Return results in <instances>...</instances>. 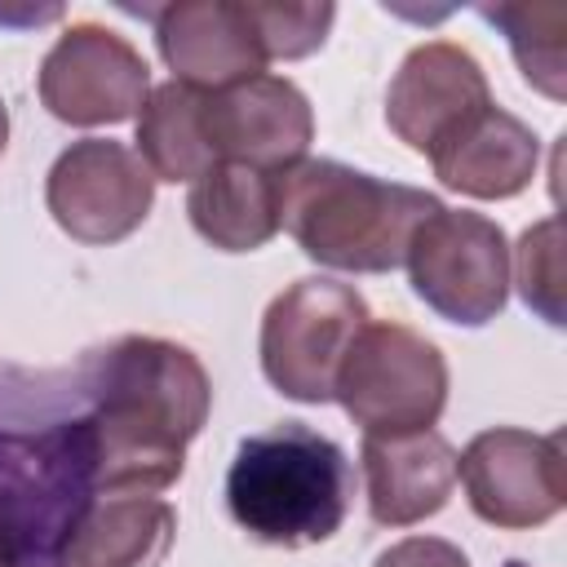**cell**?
<instances>
[{
    "instance_id": "obj_1",
    "label": "cell",
    "mask_w": 567,
    "mask_h": 567,
    "mask_svg": "<svg viewBox=\"0 0 567 567\" xmlns=\"http://www.w3.org/2000/svg\"><path fill=\"white\" fill-rule=\"evenodd\" d=\"M93 416H84L89 478L106 492H164L204 430L213 385L204 363L159 337H120L93 363Z\"/></svg>"
},
{
    "instance_id": "obj_2",
    "label": "cell",
    "mask_w": 567,
    "mask_h": 567,
    "mask_svg": "<svg viewBox=\"0 0 567 567\" xmlns=\"http://www.w3.org/2000/svg\"><path fill=\"white\" fill-rule=\"evenodd\" d=\"M279 226L306 257L332 270L381 275L403 266L421 221L443 204L416 186L381 182L337 159H297L279 168Z\"/></svg>"
},
{
    "instance_id": "obj_3",
    "label": "cell",
    "mask_w": 567,
    "mask_h": 567,
    "mask_svg": "<svg viewBox=\"0 0 567 567\" xmlns=\"http://www.w3.org/2000/svg\"><path fill=\"white\" fill-rule=\"evenodd\" d=\"M354 492L346 452L301 421L239 443L226 474L230 518L261 545L301 549L337 536Z\"/></svg>"
},
{
    "instance_id": "obj_4",
    "label": "cell",
    "mask_w": 567,
    "mask_h": 567,
    "mask_svg": "<svg viewBox=\"0 0 567 567\" xmlns=\"http://www.w3.org/2000/svg\"><path fill=\"white\" fill-rule=\"evenodd\" d=\"M368 323V306L350 284L310 275L288 284L261 319V372L297 403H328L346 350Z\"/></svg>"
},
{
    "instance_id": "obj_5",
    "label": "cell",
    "mask_w": 567,
    "mask_h": 567,
    "mask_svg": "<svg viewBox=\"0 0 567 567\" xmlns=\"http://www.w3.org/2000/svg\"><path fill=\"white\" fill-rule=\"evenodd\" d=\"M332 399L363 434L430 430L447 403V363L434 341L403 323H363L341 359Z\"/></svg>"
},
{
    "instance_id": "obj_6",
    "label": "cell",
    "mask_w": 567,
    "mask_h": 567,
    "mask_svg": "<svg viewBox=\"0 0 567 567\" xmlns=\"http://www.w3.org/2000/svg\"><path fill=\"white\" fill-rule=\"evenodd\" d=\"M403 261L412 275V292L452 323L483 328L505 310L509 244L505 230L483 213L439 208L416 226Z\"/></svg>"
},
{
    "instance_id": "obj_7",
    "label": "cell",
    "mask_w": 567,
    "mask_h": 567,
    "mask_svg": "<svg viewBox=\"0 0 567 567\" xmlns=\"http://www.w3.org/2000/svg\"><path fill=\"white\" fill-rule=\"evenodd\" d=\"M470 509L492 527H540L567 501V461L563 434H532L496 425L470 439L456 456Z\"/></svg>"
},
{
    "instance_id": "obj_8",
    "label": "cell",
    "mask_w": 567,
    "mask_h": 567,
    "mask_svg": "<svg viewBox=\"0 0 567 567\" xmlns=\"http://www.w3.org/2000/svg\"><path fill=\"white\" fill-rule=\"evenodd\" d=\"M44 204L71 239L115 244L146 221L155 204V177L133 146L115 137H84L53 159Z\"/></svg>"
},
{
    "instance_id": "obj_9",
    "label": "cell",
    "mask_w": 567,
    "mask_h": 567,
    "mask_svg": "<svg viewBox=\"0 0 567 567\" xmlns=\"http://www.w3.org/2000/svg\"><path fill=\"white\" fill-rule=\"evenodd\" d=\"M151 97L146 58L111 27L71 22L40 62V102L62 124H120Z\"/></svg>"
},
{
    "instance_id": "obj_10",
    "label": "cell",
    "mask_w": 567,
    "mask_h": 567,
    "mask_svg": "<svg viewBox=\"0 0 567 567\" xmlns=\"http://www.w3.org/2000/svg\"><path fill=\"white\" fill-rule=\"evenodd\" d=\"M208 146L217 164H248L279 173L297 164L315 137L306 93L284 75H252L230 89H213L204 106Z\"/></svg>"
},
{
    "instance_id": "obj_11",
    "label": "cell",
    "mask_w": 567,
    "mask_h": 567,
    "mask_svg": "<svg viewBox=\"0 0 567 567\" xmlns=\"http://www.w3.org/2000/svg\"><path fill=\"white\" fill-rule=\"evenodd\" d=\"M487 102L492 93L478 58L452 40H430L416 44L394 71L385 93V124L403 146L430 155L456 124H465Z\"/></svg>"
},
{
    "instance_id": "obj_12",
    "label": "cell",
    "mask_w": 567,
    "mask_h": 567,
    "mask_svg": "<svg viewBox=\"0 0 567 567\" xmlns=\"http://www.w3.org/2000/svg\"><path fill=\"white\" fill-rule=\"evenodd\" d=\"M155 44L173 75L195 89H230L266 66V49L244 0L164 4L155 13Z\"/></svg>"
},
{
    "instance_id": "obj_13",
    "label": "cell",
    "mask_w": 567,
    "mask_h": 567,
    "mask_svg": "<svg viewBox=\"0 0 567 567\" xmlns=\"http://www.w3.org/2000/svg\"><path fill=\"white\" fill-rule=\"evenodd\" d=\"M359 461L368 514L381 527H412L439 514L456 483V452L439 430L363 434Z\"/></svg>"
},
{
    "instance_id": "obj_14",
    "label": "cell",
    "mask_w": 567,
    "mask_h": 567,
    "mask_svg": "<svg viewBox=\"0 0 567 567\" xmlns=\"http://www.w3.org/2000/svg\"><path fill=\"white\" fill-rule=\"evenodd\" d=\"M430 159H434V177L447 190L474 199H509L532 186L540 164V142L518 115L487 102L465 124H456L430 151Z\"/></svg>"
},
{
    "instance_id": "obj_15",
    "label": "cell",
    "mask_w": 567,
    "mask_h": 567,
    "mask_svg": "<svg viewBox=\"0 0 567 567\" xmlns=\"http://www.w3.org/2000/svg\"><path fill=\"white\" fill-rule=\"evenodd\" d=\"M177 514L168 501L146 492H115L84 501V509L62 532L58 567H159L173 549Z\"/></svg>"
},
{
    "instance_id": "obj_16",
    "label": "cell",
    "mask_w": 567,
    "mask_h": 567,
    "mask_svg": "<svg viewBox=\"0 0 567 567\" xmlns=\"http://www.w3.org/2000/svg\"><path fill=\"white\" fill-rule=\"evenodd\" d=\"M279 173L248 164H213L186 199L190 226L221 252H252L279 230Z\"/></svg>"
},
{
    "instance_id": "obj_17",
    "label": "cell",
    "mask_w": 567,
    "mask_h": 567,
    "mask_svg": "<svg viewBox=\"0 0 567 567\" xmlns=\"http://www.w3.org/2000/svg\"><path fill=\"white\" fill-rule=\"evenodd\" d=\"M208 89L168 80L137 111V155L155 182H199L217 159L204 124Z\"/></svg>"
},
{
    "instance_id": "obj_18",
    "label": "cell",
    "mask_w": 567,
    "mask_h": 567,
    "mask_svg": "<svg viewBox=\"0 0 567 567\" xmlns=\"http://www.w3.org/2000/svg\"><path fill=\"white\" fill-rule=\"evenodd\" d=\"M492 27L505 31L518 71L532 89L563 102L567 93V4H483L478 9Z\"/></svg>"
},
{
    "instance_id": "obj_19",
    "label": "cell",
    "mask_w": 567,
    "mask_h": 567,
    "mask_svg": "<svg viewBox=\"0 0 567 567\" xmlns=\"http://www.w3.org/2000/svg\"><path fill=\"white\" fill-rule=\"evenodd\" d=\"M558 235H563L558 217H545L518 239V292L545 323H563V239Z\"/></svg>"
},
{
    "instance_id": "obj_20",
    "label": "cell",
    "mask_w": 567,
    "mask_h": 567,
    "mask_svg": "<svg viewBox=\"0 0 567 567\" xmlns=\"http://www.w3.org/2000/svg\"><path fill=\"white\" fill-rule=\"evenodd\" d=\"M266 62L270 58H306L328 40L337 18L332 4H279V0H248Z\"/></svg>"
},
{
    "instance_id": "obj_21",
    "label": "cell",
    "mask_w": 567,
    "mask_h": 567,
    "mask_svg": "<svg viewBox=\"0 0 567 567\" xmlns=\"http://www.w3.org/2000/svg\"><path fill=\"white\" fill-rule=\"evenodd\" d=\"M372 567H470V558L439 536H408L399 545H390Z\"/></svg>"
},
{
    "instance_id": "obj_22",
    "label": "cell",
    "mask_w": 567,
    "mask_h": 567,
    "mask_svg": "<svg viewBox=\"0 0 567 567\" xmlns=\"http://www.w3.org/2000/svg\"><path fill=\"white\" fill-rule=\"evenodd\" d=\"M18 563H22V554H18V545H13V540H9L4 532H0V567H18Z\"/></svg>"
},
{
    "instance_id": "obj_23",
    "label": "cell",
    "mask_w": 567,
    "mask_h": 567,
    "mask_svg": "<svg viewBox=\"0 0 567 567\" xmlns=\"http://www.w3.org/2000/svg\"><path fill=\"white\" fill-rule=\"evenodd\" d=\"M4 142H9V111H4V97H0V155H4Z\"/></svg>"
}]
</instances>
